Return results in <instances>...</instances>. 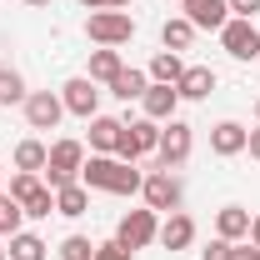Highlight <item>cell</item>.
Segmentation results:
<instances>
[{
  "instance_id": "obj_38",
  "label": "cell",
  "mask_w": 260,
  "mask_h": 260,
  "mask_svg": "<svg viewBox=\"0 0 260 260\" xmlns=\"http://www.w3.org/2000/svg\"><path fill=\"white\" fill-rule=\"evenodd\" d=\"M255 120H260V100H255Z\"/></svg>"
},
{
  "instance_id": "obj_37",
  "label": "cell",
  "mask_w": 260,
  "mask_h": 260,
  "mask_svg": "<svg viewBox=\"0 0 260 260\" xmlns=\"http://www.w3.org/2000/svg\"><path fill=\"white\" fill-rule=\"evenodd\" d=\"M0 260H10V255H5V245H0Z\"/></svg>"
},
{
  "instance_id": "obj_34",
  "label": "cell",
  "mask_w": 260,
  "mask_h": 260,
  "mask_svg": "<svg viewBox=\"0 0 260 260\" xmlns=\"http://www.w3.org/2000/svg\"><path fill=\"white\" fill-rule=\"evenodd\" d=\"M245 150H250V160H260V125L250 130V140H245Z\"/></svg>"
},
{
  "instance_id": "obj_31",
  "label": "cell",
  "mask_w": 260,
  "mask_h": 260,
  "mask_svg": "<svg viewBox=\"0 0 260 260\" xmlns=\"http://www.w3.org/2000/svg\"><path fill=\"white\" fill-rule=\"evenodd\" d=\"M130 255H135V250H125L120 240H100L95 245V260H130Z\"/></svg>"
},
{
  "instance_id": "obj_5",
  "label": "cell",
  "mask_w": 260,
  "mask_h": 260,
  "mask_svg": "<svg viewBox=\"0 0 260 260\" xmlns=\"http://www.w3.org/2000/svg\"><path fill=\"white\" fill-rule=\"evenodd\" d=\"M140 195H145V205H150V210H155V215H175V210H180V180H175V170H150V175H145V185H140Z\"/></svg>"
},
{
  "instance_id": "obj_26",
  "label": "cell",
  "mask_w": 260,
  "mask_h": 260,
  "mask_svg": "<svg viewBox=\"0 0 260 260\" xmlns=\"http://www.w3.org/2000/svg\"><path fill=\"white\" fill-rule=\"evenodd\" d=\"M55 255L60 260H95V240H90V235H65Z\"/></svg>"
},
{
  "instance_id": "obj_14",
  "label": "cell",
  "mask_w": 260,
  "mask_h": 260,
  "mask_svg": "<svg viewBox=\"0 0 260 260\" xmlns=\"http://www.w3.org/2000/svg\"><path fill=\"white\" fill-rule=\"evenodd\" d=\"M245 140H250V130L240 125V120H220V125H210V150H215V155H240Z\"/></svg>"
},
{
  "instance_id": "obj_22",
  "label": "cell",
  "mask_w": 260,
  "mask_h": 260,
  "mask_svg": "<svg viewBox=\"0 0 260 260\" xmlns=\"http://www.w3.org/2000/svg\"><path fill=\"white\" fill-rule=\"evenodd\" d=\"M120 70H125V60H120V50H110V45H100L95 55H90V80H100V85H110Z\"/></svg>"
},
{
  "instance_id": "obj_35",
  "label": "cell",
  "mask_w": 260,
  "mask_h": 260,
  "mask_svg": "<svg viewBox=\"0 0 260 260\" xmlns=\"http://www.w3.org/2000/svg\"><path fill=\"white\" fill-rule=\"evenodd\" d=\"M250 245L260 250V215H250Z\"/></svg>"
},
{
  "instance_id": "obj_12",
  "label": "cell",
  "mask_w": 260,
  "mask_h": 260,
  "mask_svg": "<svg viewBox=\"0 0 260 260\" xmlns=\"http://www.w3.org/2000/svg\"><path fill=\"white\" fill-rule=\"evenodd\" d=\"M140 105H145V115H150V120H175V105H180V90H175V85H155V80H150V90H145V95H140Z\"/></svg>"
},
{
  "instance_id": "obj_28",
  "label": "cell",
  "mask_w": 260,
  "mask_h": 260,
  "mask_svg": "<svg viewBox=\"0 0 260 260\" xmlns=\"http://www.w3.org/2000/svg\"><path fill=\"white\" fill-rule=\"evenodd\" d=\"M20 225H25V210H20V205H15L10 195L0 190V235H15Z\"/></svg>"
},
{
  "instance_id": "obj_10",
  "label": "cell",
  "mask_w": 260,
  "mask_h": 260,
  "mask_svg": "<svg viewBox=\"0 0 260 260\" xmlns=\"http://www.w3.org/2000/svg\"><path fill=\"white\" fill-rule=\"evenodd\" d=\"M185 5V20H190L195 30H220L230 20V5L225 0H180Z\"/></svg>"
},
{
  "instance_id": "obj_18",
  "label": "cell",
  "mask_w": 260,
  "mask_h": 260,
  "mask_svg": "<svg viewBox=\"0 0 260 260\" xmlns=\"http://www.w3.org/2000/svg\"><path fill=\"white\" fill-rule=\"evenodd\" d=\"M90 210V190L75 180V185H60L55 190V215H65V220H75V215H85Z\"/></svg>"
},
{
  "instance_id": "obj_30",
  "label": "cell",
  "mask_w": 260,
  "mask_h": 260,
  "mask_svg": "<svg viewBox=\"0 0 260 260\" xmlns=\"http://www.w3.org/2000/svg\"><path fill=\"white\" fill-rule=\"evenodd\" d=\"M200 255H205V260H235V255H240V240H225V235H215V240H210Z\"/></svg>"
},
{
  "instance_id": "obj_15",
  "label": "cell",
  "mask_w": 260,
  "mask_h": 260,
  "mask_svg": "<svg viewBox=\"0 0 260 260\" xmlns=\"http://www.w3.org/2000/svg\"><path fill=\"white\" fill-rule=\"evenodd\" d=\"M120 130H125V120H115V115H95V120H90V150H95V155H115Z\"/></svg>"
},
{
  "instance_id": "obj_4",
  "label": "cell",
  "mask_w": 260,
  "mask_h": 260,
  "mask_svg": "<svg viewBox=\"0 0 260 260\" xmlns=\"http://www.w3.org/2000/svg\"><path fill=\"white\" fill-rule=\"evenodd\" d=\"M190 150H195V130L185 125V120H165L160 130V170H180V165L190 160Z\"/></svg>"
},
{
  "instance_id": "obj_16",
  "label": "cell",
  "mask_w": 260,
  "mask_h": 260,
  "mask_svg": "<svg viewBox=\"0 0 260 260\" xmlns=\"http://www.w3.org/2000/svg\"><path fill=\"white\" fill-rule=\"evenodd\" d=\"M160 120H150V115H140V120H125V135L135 140V155H155L160 150Z\"/></svg>"
},
{
  "instance_id": "obj_29",
  "label": "cell",
  "mask_w": 260,
  "mask_h": 260,
  "mask_svg": "<svg viewBox=\"0 0 260 260\" xmlns=\"http://www.w3.org/2000/svg\"><path fill=\"white\" fill-rule=\"evenodd\" d=\"M35 190H40V175H25V170H20V175H10V185H5V195H10L15 205H25Z\"/></svg>"
},
{
  "instance_id": "obj_23",
  "label": "cell",
  "mask_w": 260,
  "mask_h": 260,
  "mask_svg": "<svg viewBox=\"0 0 260 260\" xmlns=\"http://www.w3.org/2000/svg\"><path fill=\"white\" fill-rule=\"evenodd\" d=\"M145 75H150V80H155V85H175V80H180V75H185V60H180V55H175V50H160V55H155V60H150V70H145Z\"/></svg>"
},
{
  "instance_id": "obj_36",
  "label": "cell",
  "mask_w": 260,
  "mask_h": 260,
  "mask_svg": "<svg viewBox=\"0 0 260 260\" xmlns=\"http://www.w3.org/2000/svg\"><path fill=\"white\" fill-rule=\"evenodd\" d=\"M25 5H30V10H45V5H50V0H25Z\"/></svg>"
},
{
  "instance_id": "obj_9",
  "label": "cell",
  "mask_w": 260,
  "mask_h": 260,
  "mask_svg": "<svg viewBox=\"0 0 260 260\" xmlns=\"http://www.w3.org/2000/svg\"><path fill=\"white\" fill-rule=\"evenodd\" d=\"M60 115H65V100L55 90H30L25 95V125L30 130H55Z\"/></svg>"
},
{
  "instance_id": "obj_8",
  "label": "cell",
  "mask_w": 260,
  "mask_h": 260,
  "mask_svg": "<svg viewBox=\"0 0 260 260\" xmlns=\"http://www.w3.org/2000/svg\"><path fill=\"white\" fill-rule=\"evenodd\" d=\"M60 100H65V110H70V115H80V120H95V115H100V90H95V80H90V75L65 80V85H60Z\"/></svg>"
},
{
  "instance_id": "obj_13",
  "label": "cell",
  "mask_w": 260,
  "mask_h": 260,
  "mask_svg": "<svg viewBox=\"0 0 260 260\" xmlns=\"http://www.w3.org/2000/svg\"><path fill=\"white\" fill-rule=\"evenodd\" d=\"M175 90H180V100H210L215 70H210V65H185V75L175 80Z\"/></svg>"
},
{
  "instance_id": "obj_32",
  "label": "cell",
  "mask_w": 260,
  "mask_h": 260,
  "mask_svg": "<svg viewBox=\"0 0 260 260\" xmlns=\"http://www.w3.org/2000/svg\"><path fill=\"white\" fill-rule=\"evenodd\" d=\"M230 5V15H240V20H255L260 15V0H225Z\"/></svg>"
},
{
  "instance_id": "obj_33",
  "label": "cell",
  "mask_w": 260,
  "mask_h": 260,
  "mask_svg": "<svg viewBox=\"0 0 260 260\" xmlns=\"http://www.w3.org/2000/svg\"><path fill=\"white\" fill-rule=\"evenodd\" d=\"M80 5H85V10H125L130 0H80Z\"/></svg>"
},
{
  "instance_id": "obj_21",
  "label": "cell",
  "mask_w": 260,
  "mask_h": 260,
  "mask_svg": "<svg viewBox=\"0 0 260 260\" xmlns=\"http://www.w3.org/2000/svg\"><path fill=\"white\" fill-rule=\"evenodd\" d=\"M5 255H10V260H45V255H50V245H45L40 235H30V230H15Z\"/></svg>"
},
{
  "instance_id": "obj_2",
  "label": "cell",
  "mask_w": 260,
  "mask_h": 260,
  "mask_svg": "<svg viewBox=\"0 0 260 260\" xmlns=\"http://www.w3.org/2000/svg\"><path fill=\"white\" fill-rule=\"evenodd\" d=\"M80 165H85V145H80V140H55V145H50V160L40 170V180H45L50 190L75 185V180H80Z\"/></svg>"
},
{
  "instance_id": "obj_25",
  "label": "cell",
  "mask_w": 260,
  "mask_h": 260,
  "mask_svg": "<svg viewBox=\"0 0 260 260\" xmlns=\"http://www.w3.org/2000/svg\"><path fill=\"white\" fill-rule=\"evenodd\" d=\"M20 210H25V220H45V215H55V190H50V185L40 180V190H35L30 200L20 205Z\"/></svg>"
},
{
  "instance_id": "obj_20",
  "label": "cell",
  "mask_w": 260,
  "mask_h": 260,
  "mask_svg": "<svg viewBox=\"0 0 260 260\" xmlns=\"http://www.w3.org/2000/svg\"><path fill=\"white\" fill-rule=\"evenodd\" d=\"M145 90H150V75H145V70H120V75L110 80V95L115 100H140Z\"/></svg>"
},
{
  "instance_id": "obj_1",
  "label": "cell",
  "mask_w": 260,
  "mask_h": 260,
  "mask_svg": "<svg viewBox=\"0 0 260 260\" xmlns=\"http://www.w3.org/2000/svg\"><path fill=\"white\" fill-rule=\"evenodd\" d=\"M80 185L85 190H105V195H140L145 175L135 165L115 160V155H90V160L80 165Z\"/></svg>"
},
{
  "instance_id": "obj_3",
  "label": "cell",
  "mask_w": 260,
  "mask_h": 260,
  "mask_svg": "<svg viewBox=\"0 0 260 260\" xmlns=\"http://www.w3.org/2000/svg\"><path fill=\"white\" fill-rule=\"evenodd\" d=\"M85 35L95 40V45H125L130 35H135V15L130 10H90L85 15Z\"/></svg>"
},
{
  "instance_id": "obj_6",
  "label": "cell",
  "mask_w": 260,
  "mask_h": 260,
  "mask_svg": "<svg viewBox=\"0 0 260 260\" xmlns=\"http://www.w3.org/2000/svg\"><path fill=\"white\" fill-rule=\"evenodd\" d=\"M155 235H160V220H155V210H150V205H145V210H125V215H120V225H115V240H120L125 250H145Z\"/></svg>"
},
{
  "instance_id": "obj_17",
  "label": "cell",
  "mask_w": 260,
  "mask_h": 260,
  "mask_svg": "<svg viewBox=\"0 0 260 260\" xmlns=\"http://www.w3.org/2000/svg\"><path fill=\"white\" fill-rule=\"evenodd\" d=\"M215 235H225V240H245V235H250V210H245V205H225V210H215Z\"/></svg>"
},
{
  "instance_id": "obj_27",
  "label": "cell",
  "mask_w": 260,
  "mask_h": 260,
  "mask_svg": "<svg viewBox=\"0 0 260 260\" xmlns=\"http://www.w3.org/2000/svg\"><path fill=\"white\" fill-rule=\"evenodd\" d=\"M25 95H30V90H25L20 70H0V105H15V100L25 105Z\"/></svg>"
},
{
  "instance_id": "obj_7",
  "label": "cell",
  "mask_w": 260,
  "mask_h": 260,
  "mask_svg": "<svg viewBox=\"0 0 260 260\" xmlns=\"http://www.w3.org/2000/svg\"><path fill=\"white\" fill-rule=\"evenodd\" d=\"M220 45H225V55H235V60H255V55H260V30H255V20L230 15L225 25H220Z\"/></svg>"
},
{
  "instance_id": "obj_19",
  "label": "cell",
  "mask_w": 260,
  "mask_h": 260,
  "mask_svg": "<svg viewBox=\"0 0 260 260\" xmlns=\"http://www.w3.org/2000/svg\"><path fill=\"white\" fill-rule=\"evenodd\" d=\"M45 160H50V145H45V140H20V145H15V170L40 175V170H45Z\"/></svg>"
},
{
  "instance_id": "obj_24",
  "label": "cell",
  "mask_w": 260,
  "mask_h": 260,
  "mask_svg": "<svg viewBox=\"0 0 260 260\" xmlns=\"http://www.w3.org/2000/svg\"><path fill=\"white\" fill-rule=\"evenodd\" d=\"M160 40H165V50H190V40H195V25L185 20V15H175V20H165V30H160Z\"/></svg>"
},
{
  "instance_id": "obj_11",
  "label": "cell",
  "mask_w": 260,
  "mask_h": 260,
  "mask_svg": "<svg viewBox=\"0 0 260 260\" xmlns=\"http://www.w3.org/2000/svg\"><path fill=\"white\" fill-rule=\"evenodd\" d=\"M155 240H160L170 255H175V250H190V245H195V220L175 210V215H165V225H160V235H155Z\"/></svg>"
}]
</instances>
